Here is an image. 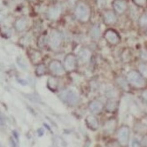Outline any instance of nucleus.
Instances as JSON below:
<instances>
[{
    "instance_id": "nucleus-1",
    "label": "nucleus",
    "mask_w": 147,
    "mask_h": 147,
    "mask_svg": "<svg viewBox=\"0 0 147 147\" xmlns=\"http://www.w3.org/2000/svg\"><path fill=\"white\" fill-rule=\"evenodd\" d=\"M74 15L79 22L87 23L91 16V8L90 5L83 1H79L74 8Z\"/></svg>"
},
{
    "instance_id": "nucleus-2",
    "label": "nucleus",
    "mask_w": 147,
    "mask_h": 147,
    "mask_svg": "<svg viewBox=\"0 0 147 147\" xmlns=\"http://www.w3.org/2000/svg\"><path fill=\"white\" fill-rule=\"evenodd\" d=\"M126 79L129 83V85L134 88L142 89L146 86L147 80L141 75L138 70H130L126 76Z\"/></svg>"
},
{
    "instance_id": "nucleus-3",
    "label": "nucleus",
    "mask_w": 147,
    "mask_h": 147,
    "mask_svg": "<svg viewBox=\"0 0 147 147\" xmlns=\"http://www.w3.org/2000/svg\"><path fill=\"white\" fill-rule=\"evenodd\" d=\"M62 63H63V66H64L65 70L67 74H72V73L76 72L80 66L76 54L73 53V52L67 53L65 55L64 59H63Z\"/></svg>"
},
{
    "instance_id": "nucleus-4",
    "label": "nucleus",
    "mask_w": 147,
    "mask_h": 147,
    "mask_svg": "<svg viewBox=\"0 0 147 147\" xmlns=\"http://www.w3.org/2000/svg\"><path fill=\"white\" fill-rule=\"evenodd\" d=\"M48 70L51 76H55L58 78L64 77L67 75V73L65 70V67L63 66L62 61L59 59H52L48 64Z\"/></svg>"
},
{
    "instance_id": "nucleus-5",
    "label": "nucleus",
    "mask_w": 147,
    "mask_h": 147,
    "mask_svg": "<svg viewBox=\"0 0 147 147\" xmlns=\"http://www.w3.org/2000/svg\"><path fill=\"white\" fill-rule=\"evenodd\" d=\"M59 98L69 106H76L80 101V98L78 94L73 90L70 89H66L63 90L59 93Z\"/></svg>"
},
{
    "instance_id": "nucleus-6",
    "label": "nucleus",
    "mask_w": 147,
    "mask_h": 147,
    "mask_svg": "<svg viewBox=\"0 0 147 147\" xmlns=\"http://www.w3.org/2000/svg\"><path fill=\"white\" fill-rule=\"evenodd\" d=\"M103 37L111 46H115L121 43V36L113 28H107L103 34Z\"/></svg>"
},
{
    "instance_id": "nucleus-7",
    "label": "nucleus",
    "mask_w": 147,
    "mask_h": 147,
    "mask_svg": "<svg viewBox=\"0 0 147 147\" xmlns=\"http://www.w3.org/2000/svg\"><path fill=\"white\" fill-rule=\"evenodd\" d=\"M63 40H64V36L60 31L53 29L51 30L49 36V45L53 49H58L61 46Z\"/></svg>"
},
{
    "instance_id": "nucleus-8",
    "label": "nucleus",
    "mask_w": 147,
    "mask_h": 147,
    "mask_svg": "<svg viewBox=\"0 0 147 147\" xmlns=\"http://www.w3.org/2000/svg\"><path fill=\"white\" fill-rule=\"evenodd\" d=\"M129 129L128 126H122L117 132V140L121 146L127 147L129 143Z\"/></svg>"
},
{
    "instance_id": "nucleus-9",
    "label": "nucleus",
    "mask_w": 147,
    "mask_h": 147,
    "mask_svg": "<svg viewBox=\"0 0 147 147\" xmlns=\"http://www.w3.org/2000/svg\"><path fill=\"white\" fill-rule=\"evenodd\" d=\"M63 7L59 3H54L47 9V18L51 20H57L62 13Z\"/></svg>"
},
{
    "instance_id": "nucleus-10",
    "label": "nucleus",
    "mask_w": 147,
    "mask_h": 147,
    "mask_svg": "<svg viewBox=\"0 0 147 147\" xmlns=\"http://www.w3.org/2000/svg\"><path fill=\"white\" fill-rule=\"evenodd\" d=\"M76 56H77V59L79 61V64L80 65H85V64H88V63L90 62V60L91 59L92 52L87 47H82L78 51Z\"/></svg>"
},
{
    "instance_id": "nucleus-11",
    "label": "nucleus",
    "mask_w": 147,
    "mask_h": 147,
    "mask_svg": "<svg viewBox=\"0 0 147 147\" xmlns=\"http://www.w3.org/2000/svg\"><path fill=\"white\" fill-rule=\"evenodd\" d=\"M102 19L104 24L107 26L114 25L118 22V16L113 10H105L102 14Z\"/></svg>"
},
{
    "instance_id": "nucleus-12",
    "label": "nucleus",
    "mask_w": 147,
    "mask_h": 147,
    "mask_svg": "<svg viewBox=\"0 0 147 147\" xmlns=\"http://www.w3.org/2000/svg\"><path fill=\"white\" fill-rule=\"evenodd\" d=\"M112 7L117 15H122L127 12L128 3L126 0H113L112 3Z\"/></svg>"
},
{
    "instance_id": "nucleus-13",
    "label": "nucleus",
    "mask_w": 147,
    "mask_h": 147,
    "mask_svg": "<svg viewBox=\"0 0 147 147\" xmlns=\"http://www.w3.org/2000/svg\"><path fill=\"white\" fill-rule=\"evenodd\" d=\"M28 56L30 61L33 63V64H39L41 63V60L43 59V55H42V52L35 48H28Z\"/></svg>"
},
{
    "instance_id": "nucleus-14",
    "label": "nucleus",
    "mask_w": 147,
    "mask_h": 147,
    "mask_svg": "<svg viewBox=\"0 0 147 147\" xmlns=\"http://www.w3.org/2000/svg\"><path fill=\"white\" fill-rule=\"evenodd\" d=\"M28 26V20L24 16L16 19L13 23L14 29L17 31V32H23L24 30L27 29Z\"/></svg>"
},
{
    "instance_id": "nucleus-15",
    "label": "nucleus",
    "mask_w": 147,
    "mask_h": 147,
    "mask_svg": "<svg viewBox=\"0 0 147 147\" xmlns=\"http://www.w3.org/2000/svg\"><path fill=\"white\" fill-rule=\"evenodd\" d=\"M89 109L94 114H98L103 110V105L98 100H93L89 104Z\"/></svg>"
},
{
    "instance_id": "nucleus-16",
    "label": "nucleus",
    "mask_w": 147,
    "mask_h": 147,
    "mask_svg": "<svg viewBox=\"0 0 147 147\" xmlns=\"http://www.w3.org/2000/svg\"><path fill=\"white\" fill-rule=\"evenodd\" d=\"M86 125L87 127L91 129V130H97L99 127V122L98 121V119L93 116V115H90L86 118Z\"/></svg>"
},
{
    "instance_id": "nucleus-17",
    "label": "nucleus",
    "mask_w": 147,
    "mask_h": 147,
    "mask_svg": "<svg viewBox=\"0 0 147 147\" xmlns=\"http://www.w3.org/2000/svg\"><path fill=\"white\" fill-rule=\"evenodd\" d=\"M89 36L93 40L99 39L101 36V29H100L99 25L95 24V25L91 26V28L89 30Z\"/></svg>"
},
{
    "instance_id": "nucleus-18",
    "label": "nucleus",
    "mask_w": 147,
    "mask_h": 147,
    "mask_svg": "<svg viewBox=\"0 0 147 147\" xmlns=\"http://www.w3.org/2000/svg\"><path fill=\"white\" fill-rule=\"evenodd\" d=\"M59 81L58 77L55 76H50L47 80V88L51 91H56L59 89Z\"/></svg>"
},
{
    "instance_id": "nucleus-19",
    "label": "nucleus",
    "mask_w": 147,
    "mask_h": 147,
    "mask_svg": "<svg viewBox=\"0 0 147 147\" xmlns=\"http://www.w3.org/2000/svg\"><path fill=\"white\" fill-rule=\"evenodd\" d=\"M35 73L37 76H44L49 73L48 70V66H46L45 63H39L36 66V69H35Z\"/></svg>"
},
{
    "instance_id": "nucleus-20",
    "label": "nucleus",
    "mask_w": 147,
    "mask_h": 147,
    "mask_svg": "<svg viewBox=\"0 0 147 147\" xmlns=\"http://www.w3.org/2000/svg\"><path fill=\"white\" fill-rule=\"evenodd\" d=\"M106 110L109 113H113L118 107V101L114 98H109L106 104Z\"/></svg>"
},
{
    "instance_id": "nucleus-21",
    "label": "nucleus",
    "mask_w": 147,
    "mask_h": 147,
    "mask_svg": "<svg viewBox=\"0 0 147 147\" xmlns=\"http://www.w3.org/2000/svg\"><path fill=\"white\" fill-rule=\"evenodd\" d=\"M115 126H116V121L114 119H110L107 121H106L104 125V130L106 133H112L115 129Z\"/></svg>"
},
{
    "instance_id": "nucleus-22",
    "label": "nucleus",
    "mask_w": 147,
    "mask_h": 147,
    "mask_svg": "<svg viewBox=\"0 0 147 147\" xmlns=\"http://www.w3.org/2000/svg\"><path fill=\"white\" fill-rule=\"evenodd\" d=\"M116 82H117V85H118L121 90H125V91H128V90H129L130 85H129V83L128 82L127 79H126V77H125V78H124V77H121V76L117 77V78H116Z\"/></svg>"
},
{
    "instance_id": "nucleus-23",
    "label": "nucleus",
    "mask_w": 147,
    "mask_h": 147,
    "mask_svg": "<svg viewBox=\"0 0 147 147\" xmlns=\"http://www.w3.org/2000/svg\"><path fill=\"white\" fill-rule=\"evenodd\" d=\"M131 57L132 53L129 49H124L121 54V58L123 62H129L131 60Z\"/></svg>"
},
{
    "instance_id": "nucleus-24",
    "label": "nucleus",
    "mask_w": 147,
    "mask_h": 147,
    "mask_svg": "<svg viewBox=\"0 0 147 147\" xmlns=\"http://www.w3.org/2000/svg\"><path fill=\"white\" fill-rule=\"evenodd\" d=\"M37 45H39L40 48L45 47L47 45H49V36L45 35H42L37 40Z\"/></svg>"
},
{
    "instance_id": "nucleus-25",
    "label": "nucleus",
    "mask_w": 147,
    "mask_h": 147,
    "mask_svg": "<svg viewBox=\"0 0 147 147\" xmlns=\"http://www.w3.org/2000/svg\"><path fill=\"white\" fill-rule=\"evenodd\" d=\"M138 24L141 28H147V13H144L138 19Z\"/></svg>"
},
{
    "instance_id": "nucleus-26",
    "label": "nucleus",
    "mask_w": 147,
    "mask_h": 147,
    "mask_svg": "<svg viewBox=\"0 0 147 147\" xmlns=\"http://www.w3.org/2000/svg\"><path fill=\"white\" fill-rule=\"evenodd\" d=\"M138 71L141 75L147 80V63H141L138 67Z\"/></svg>"
},
{
    "instance_id": "nucleus-27",
    "label": "nucleus",
    "mask_w": 147,
    "mask_h": 147,
    "mask_svg": "<svg viewBox=\"0 0 147 147\" xmlns=\"http://www.w3.org/2000/svg\"><path fill=\"white\" fill-rule=\"evenodd\" d=\"M132 3L140 8H144L147 6V0H132Z\"/></svg>"
},
{
    "instance_id": "nucleus-28",
    "label": "nucleus",
    "mask_w": 147,
    "mask_h": 147,
    "mask_svg": "<svg viewBox=\"0 0 147 147\" xmlns=\"http://www.w3.org/2000/svg\"><path fill=\"white\" fill-rule=\"evenodd\" d=\"M11 28H9L8 27H3L2 28V35L5 36V37H9L11 36Z\"/></svg>"
},
{
    "instance_id": "nucleus-29",
    "label": "nucleus",
    "mask_w": 147,
    "mask_h": 147,
    "mask_svg": "<svg viewBox=\"0 0 147 147\" xmlns=\"http://www.w3.org/2000/svg\"><path fill=\"white\" fill-rule=\"evenodd\" d=\"M140 59L143 62L147 63V50H144L140 52Z\"/></svg>"
},
{
    "instance_id": "nucleus-30",
    "label": "nucleus",
    "mask_w": 147,
    "mask_h": 147,
    "mask_svg": "<svg viewBox=\"0 0 147 147\" xmlns=\"http://www.w3.org/2000/svg\"><path fill=\"white\" fill-rule=\"evenodd\" d=\"M97 5L99 8H104L107 5V0H96Z\"/></svg>"
},
{
    "instance_id": "nucleus-31",
    "label": "nucleus",
    "mask_w": 147,
    "mask_h": 147,
    "mask_svg": "<svg viewBox=\"0 0 147 147\" xmlns=\"http://www.w3.org/2000/svg\"><path fill=\"white\" fill-rule=\"evenodd\" d=\"M143 97L145 100H147V90L143 92Z\"/></svg>"
},
{
    "instance_id": "nucleus-32",
    "label": "nucleus",
    "mask_w": 147,
    "mask_h": 147,
    "mask_svg": "<svg viewBox=\"0 0 147 147\" xmlns=\"http://www.w3.org/2000/svg\"><path fill=\"white\" fill-rule=\"evenodd\" d=\"M39 132H40V133H39V135L41 136L42 134H43V129H39Z\"/></svg>"
},
{
    "instance_id": "nucleus-33",
    "label": "nucleus",
    "mask_w": 147,
    "mask_h": 147,
    "mask_svg": "<svg viewBox=\"0 0 147 147\" xmlns=\"http://www.w3.org/2000/svg\"><path fill=\"white\" fill-rule=\"evenodd\" d=\"M50 1H51V2H54V3H57L59 0H50Z\"/></svg>"
},
{
    "instance_id": "nucleus-34",
    "label": "nucleus",
    "mask_w": 147,
    "mask_h": 147,
    "mask_svg": "<svg viewBox=\"0 0 147 147\" xmlns=\"http://www.w3.org/2000/svg\"><path fill=\"white\" fill-rule=\"evenodd\" d=\"M31 1H33V0H31Z\"/></svg>"
}]
</instances>
